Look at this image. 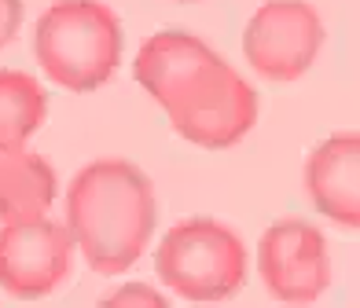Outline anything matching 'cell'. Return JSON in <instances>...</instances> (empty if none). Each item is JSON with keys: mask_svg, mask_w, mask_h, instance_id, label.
<instances>
[{"mask_svg": "<svg viewBox=\"0 0 360 308\" xmlns=\"http://www.w3.org/2000/svg\"><path fill=\"white\" fill-rule=\"evenodd\" d=\"M140 88L162 107L180 140L206 151L236 147L257 121V92L202 37L162 29L133 59Z\"/></svg>", "mask_w": 360, "mask_h": 308, "instance_id": "6da1fadb", "label": "cell"}, {"mask_svg": "<svg viewBox=\"0 0 360 308\" xmlns=\"http://www.w3.org/2000/svg\"><path fill=\"white\" fill-rule=\"evenodd\" d=\"M155 275L184 301H228L247 286V246L217 217H184L162 235Z\"/></svg>", "mask_w": 360, "mask_h": 308, "instance_id": "277c9868", "label": "cell"}, {"mask_svg": "<svg viewBox=\"0 0 360 308\" xmlns=\"http://www.w3.org/2000/svg\"><path fill=\"white\" fill-rule=\"evenodd\" d=\"M59 194V176L48 158L26 147L0 151V224L48 217Z\"/></svg>", "mask_w": 360, "mask_h": 308, "instance_id": "9c48e42d", "label": "cell"}, {"mask_svg": "<svg viewBox=\"0 0 360 308\" xmlns=\"http://www.w3.org/2000/svg\"><path fill=\"white\" fill-rule=\"evenodd\" d=\"M261 286L283 304H313L331 286V253L316 224L287 217L265 228L257 242Z\"/></svg>", "mask_w": 360, "mask_h": 308, "instance_id": "52a82bcc", "label": "cell"}, {"mask_svg": "<svg viewBox=\"0 0 360 308\" xmlns=\"http://www.w3.org/2000/svg\"><path fill=\"white\" fill-rule=\"evenodd\" d=\"M305 194L320 217L360 232V133H335L309 151Z\"/></svg>", "mask_w": 360, "mask_h": 308, "instance_id": "ba28073f", "label": "cell"}, {"mask_svg": "<svg viewBox=\"0 0 360 308\" xmlns=\"http://www.w3.org/2000/svg\"><path fill=\"white\" fill-rule=\"evenodd\" d=\"M100 304H110V308H122V304L162 308V304H166V297H162L155 286H147V283H129V286H118V290H110V294H103Z\"/></svg>", "mask_w": 360, "mask_h": 308, "instance_id": "8fae6325", "label": "cell"}, {"mask_svg": "<svg viewBox=\"0 0 360 308\" xmlns=\"http://www.w3.org/2000/svg\"><path fill=\"white\" fill-rule=\"evenodd\" d=\"M22 26V0H0V52L15 41Z\"/></svg>", "mask_w": 360, "mask_h": 308, "instance_id": "7c38bea8", "label": "cell"}, {"mask_svg": "<svg viewBox=\"0 0 360 308\" xmlns=\"http://www.w3.org/2000/svg\"><path fill=\"white\" fill-rule=\"evenodd\" d=\"M77 242L67 220L37 217L0 224V290L19 301H41L70 279Z\"/></svg>", "mask_w": 360, "mask_h": 308, "instance_id": "8992f818", "label": "cell"}, {"mask_svg": "<svg viewBox=\"0 0 360 308\" xmlns=\"http://www.w3.org/2000/svg\"><path fill=\"white\" fill-rule=\"evenodd\" d=\"M176 4H199V0H176Z\"/></svg>", "mask_w": 360, "mask_h": 308, "instance_id": "4fadbf2b", "label": "cell"}, {"mask_svg": "<svg viewBox=\"0 0 360 308\" xmlns=\"http://www.w3.org/2000/svg\"><path fill=\"white\" fill-rule=\"evenodd\" d=\"M158 224L155 184L125 158H96L67 187V228L96 275L129 272L151 246Z\"/></svg>", "mask_w": 360, "mask_h": 308, "instance_id": "7a4b0ae2", "label": "cell"}, {"mask_svg": "<svg viewBox=\"0 0 360 308\" xmlns=\"http://www.w3.org/2000/svg\"><path fill=\"white\" fill-rule=\"evenodd\" d=\"M125 29L103 0H52L34 26V62L67 92L103 88L122 67Z\"/></svg>", "mask_w": 360, "mask_h": 308, "instance_id": "3957f363", "label": "cell"}, {"mask_svg": "<svg viewBox=\"0 0 360 308\" xmlns=\"http://www.w3.org/2000/svg\"><path fill=\"white\" fill-rule=\"evenodd\" d=\"M323 41V19L309 0H265L243 29V55L257 77L290 85L309 74Z\"/></svg>", "mask_w": 360, "mask_h": 308, "instance_id": "5b68a950", "label": "cell"}, {"mask_svg": "<svg viewBox=\"0 0 360 308\" xmlns=\"http://www.w3.org/2000/svg\"><path fill=\"white\" fill-rule=\"evenodd\" d=\"M48 118V92L26 70H0V151L26 147Z\"/></svg>", "mask_w": 360, "mask_h": 308, "instance_id": "30bf717a", "label": "cell"}]
</instances>
